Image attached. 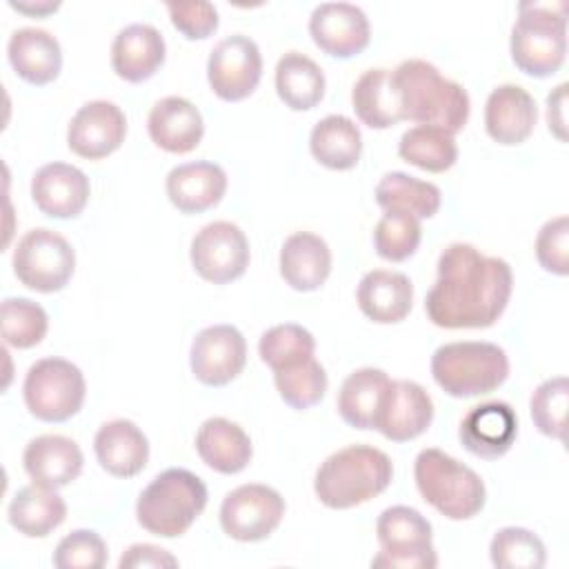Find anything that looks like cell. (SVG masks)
<instances>
[{
  "label": "cell",
  "mask_w": 569,
  "mask_h": 569,
  "mask_svg": "<svg viewBox=\"0 0 569 569\" xmlns=\"http://www.w3.org/2000/svg\"><path fill=\"white\" fill-rule=\"evenodd\" d=\"M511 60L533 78L553 76L567 56V4L522 2L511 29Z\"/></svg>",
  "instance_id": "6"
},
{
  "label": "cell",
  "mask_w": 569,
  "mask_h": 569,
  "mask_svg": "<svg viewBox=\"0 0 569 569\" xmlns=\"http://www.w3.org/2000/svg\"><path fill=\"white\" fill-rule=\"evenodd\" d=\"M311 156L327 169H353L362 153V136L358 124L340 113L318 120L309 136Z\"/></svg>",
  "instance_id": "32"
},
{
  "label": "cell",
  "mask_w": 569,
  "mask_h": 569,
  "mask_svg": "<svg viewBox=\"0 0 569 569\" xmlns=\"http://www.w3.org/2000/svg\"><path fill=\"white\" fill-rule=\"evenodd\" d=\"M107 558L104 540L91 529L71 531L53 551V565L58 569H102Z\"/></svg>",
  "instance_id": "43"
},
{
  "label": "cell",
  "mask_w": 569,
  "mask_h": 569,
  "mask_svg": "<svg viewBox=\"0 0 569 569\" xmlns=\"http://www.w3.org/2000/svg\"><path fill=\"white\" fill-rule=\"evenodd\" d=\"M7 58L13 71L36 87L53 82L62 69L60 42L38 27L16 29L7 44Z\"/></svg>",
  "instance_id": "26"
},
{
  "label": "cell",
  "mask_w": 569,
  "mask_h": 569,
  "mask_svg": "<svg viewBox=\"0 0 569 569\" xmlns=\"http://www.w3.org/2000/svg\"><path fill=\"white\" fill-rule=\"evenodd\" d=\"M196 451L207 467L218 473L231 476L249 465L253 456V445L249 433L240 425L216 416L207 418L200 425L196 433Z\"/></svg>",
  "instance_id": "29"
},
{
  "label": "cell",
  "mask_w": 569,
  "mask_h": 569,
  "mask_svg": "<svg viewBox=\"0 0 569 569\" xmlns=\"http://www.w3.org/2000/svg\"><path fill=\"white\" fill-rule=\"evenodd\" d=\"M173 27L189 40L209 38L218 29V9L207 0L167 2Z\"/></svg>",
  "instance_id": "45"
},
{
  "label": "cell",
  "mask_w": 569,
  "mask_h": 569,
  "mask_svg": "<svg viewBox=\"0 0 569 569\" xmlns=\"http://www.w3.org/2000/svg\"><path fill=\"white\" fill-rule=\"evenodd\" d=\"M9 525L27 538H44L67 518V505L56 489L27 485L16 491L7 509Z\"/></svg>",
  "instance_id": "30"
},
{
  "label": "cell",
  "mask_w": 569,
  "mask_h": 569,
  "mask_svg": "<svg viewBox=\"0 0 569 569\" xmlns=\"http://www.w3.org/2000/svg\"><path fill=\"white\" fill-rule=\"evenodd\" d=\"M273 382H276L280 398L291 409H298V411L318 405L329 385L325 367L316 358H309L300 365L273 371Z\"/></svg>",
  "instance_id": "40"
},
{
  "label": "cell",
  "mask_w": 569,
  "mask_h": 569,
  "mask_svg": "<svg viewBox=\"0 0 569 569\" xmlns=\"http://www.w3.org/2000/svg\"><path fill=\"white\" fill-rule=\"evenodd\" d=\"M189 258L200 278L213 284H227L247 271L249 240L238 224L216 220L193 236Z\"/></svg>",
  "instance_id": "12"
},
{
  "label": "cell",
  "mask_w": 569,
  "mask_h": 569,
  "mask_svg": "<svg viewBox=\"0 0 569 569\" xmlns=\"http://www.w3.org/2000/svg\"><path fill=\"white\" fill-rule=\"evenodd\" d=\"M167 196L182 213H202L216 207L227 191V173L209 160L184 162L167 173Z\"/></svg>",
  "instance_id": "24"
},
{
  "label": "cell",
  "mask_w": 569,
  "mask_h": 569,
  "mask_svg": "<svg viewBox=\"0 0 569 569\" xmlns=\"http://www.w3.org/2000/svg\"><path fill=\"white\" fill-rule=\"evenodd\" d=\"M513 273L507 260L453 242L438 258V278L425 298L427 318L442 329L491 327L511 298Z\"/></svg>",
  "instance_id": "1"
},
{
  "label": "cell",
  "mask_w": 569,
  "mask_h": 569,
  "mask_svg": "<svg viewBox=\"0 0 569 569\" xmlns=\"http://www.w3.org/2000/svg\"><path fill=\"white\" fill-rule=\"evenodd\" d=\"M120 569H144V567H151V569H164V567H178V560L162 547H156V545H149V542H138V545H131L120 562H118Z\"/></svg>",
  "instance_id": "46"
},
{
  "label": "cell",
  "mask_w": 569,
  "mask_h": 569,
  "mask_svg": "<svg viewBox=\"0 0 569 569\" xmlns=\"http://www.w3.org/2000/svg\"><path fill=\"white\" fill-rule=\"evenodd\" d=\"M569 407V380L565 376L549 378L536 387L529 400L531 420L540 433L562 440L567 427Z\"/></svg>",
  "instance_id": "42"
},
{
  "label": "cell",
  "mask_w": 569,
  "mask_h": 569,
  "mask_svg": "<svg viewBox=\"0 0 569 569\" xmlns=\"http://www.w3.org/2000/svg\"><path fill=\"white\" fill-rule=\"evenodd\" d=\"M193 376L207 387H224L247 365V342L233 325H211L196 333L189 351Z\"/></svg>",
  "instance_id": "14"
},
{
  "label": "cell",
  "mask_w": 569,
  "mask_h": 569,
  "mask_svg": "<svg viewBox=\"0 0 569 569\" xmlns=\"http://www.w3.org/2000/svg\"><path fill=\"white\" fill-rule=\"evenodd\" d=\"M436 385L453 398H473L496 391L509 376L502 347L480 340L440 345L431 356Z\"/></svg>",
  "instance_id": "7"
},
{
  "label": "cell",
  "mask_w": 569,
  "mask_h": 569,
  "mask_svg": "<svg viewBox=\"0 0 569 569\" xmlns=\"http://www.w3.org/2000/svg\"><path fill=\"white\" fill-rule=\"evenodd\" d=\"M262 78V56L249 36L233 33L222 38L209 53L207 80L211 91L227 100L238 102L249 98Z\"/></svg>",
  "instance_id": "13"
},
{
  "label": "cell",
  "mask_w": 569,
  "mask_h": 569,
  "mask_svg": "<svg viewBox=\"0 0 569 569\" xmlns=\"http://www.w3.org/2000/svg\"><path fill=\"white\" fill-rule=\"evenodd\" d=\"M391 378L382 369L362 367L349 373L338 391V413L353 429H376Z\"/></svg>",
  "instance_id": "31"
},
{
  "label": "cell",
  "mask_w": 569,
  "mask_h": 569,
  "mask_svg": "<svg viewBox=\"0 0 569 569\" xmlns=\"http://www.w3.org/2000/svg\"><path fill=\"white\" fill-rule=\"evenodd\" d=\"M89 178L73 164L49 162L31 178V198L49 218H76L89 202Z\"/></svg>",
  "instance_id": "19"
},
{
  "label": "cell",
  "mask_w": 569,
  "mask_h": 569,
  "mask_svg": "<svg viewBox=\"0 0 569 569\" xmlns=\"http://www.w3.org/2000/svg\"><path fill=\"white\" fill-rule=\"evenodd\" d=\"M491 565L498 569H540L547 562L542 540L525 527H502L489 545Z\"/></svg>",
  "instance_id": "39"
},
{
  "label": "cell",
  "mask_w": 569,
  "mask_h": 569,
  "mask_svg": "<svg viewBox=\"0 0 569 569\" xmlns=\"http://www.w3.org/2000/svg\"><path fill=\"white\" fill-rule=\"evenodd\" d=\"M2 340L16 349H31L42 342L49 329L47 311L29 298H4L0 307Z\"/></svg>",
  "instance_id": "38"
},
{
  "label": "cell",
  "mask_w": 569,
  "mask_h": 569,
  "mask_svg": "<svg viewBox=\"0 0 569 569\" xmlns=\"http://www.w3.org/2000/svg\"><path fill=\"white\" fill-rule=\"evenodd\" d=\"M313 351H316L313 336L302 325H296V322H284L267 329L258 342V353L262 362L271 367V371L300 365L313 358Z\"/></svg>",
  "instance_id": "37"
},
{
  "label": "cell",
  "mask_w": 569,
  "mask_h": 569,
  "mask_svg": "<svg viewBox=\"0 0 569 569\" xmlns=\"http://www.w3.org/2000/svg\"><path fill=\"white\" fill-rule=\"evenodd\" d=\"M442 193L433 182L402 171H389L376 184V202L385 211H402L413 218H431L440 209Z\"/></svg>",
  "instance_id": "35"
},
{
  "label": "cell",
  "mask_w": 569,
  "mask_h": 569,
  "mask_svg": "<svg viewBox=\"0 0 569 569\" xmlns=\"http://www.w3.org/2000/svg\"><path fill=\"white\" fill-rule=\"evenodd\" d=\"M13 9L22 11V13H36V16H44V13H51L60 7V2H36V4H29V2H9Z\"/></svg>",
  "instance_id": "48"
},
{
  "label": "cell",
  "mask_w": 569,
  "mask_h": 569,
  "mask_svg": "<svg viewBox=\"0 0 569 569\" xmlns=\"http://www.w3.org/2000/svg\"><path fill=\"white\" fill-rule=\"evenodd\" d=\"M433 420L431 396L413 380H391L376 429L393 442H407L427 431Z\"/></svg>",
  "instance_id": "17"
},
{
  "label": "cell",
  "mask_w": 569,
  "mask_h": 569,
  "mask_svg": "<svg viewBox=\"0 0 569 569\" xmlns=\"http://www.w3.org/2000/svg\"><path fill=\"white\" fill-rule=\"evenodd\" d=\"M147 129L156 147L169 153H189L202 140L204 120L198 107L187 98L167 96L151 107Z\"/></svg>",
  "instance_id": "23"
},
{
  "label": "cell",
  "mask_w": 569,
  "mask_h": 569,
  "mask_svg": "<svg viewBox=\"0 0 569 569\" xmlns=\"http://www.w3.org/2000/svg\"><path fill=\"white\" fill-rule=\"evenodd\" d=\"M164 38L147 22H133L118 31L111 44V67L127 82L149 80L164 62Z\"/></svg>",
  "instance_id": "22"
},
{
  "label": "cell",
  "mask_w": 569,
  "mask_h": 569,
  "mask_svg": "<svg viewBox=\"0 0 569 569\" xmlns=\"http://www.w3.org/2000/svg\"><path fill=\"white\" fill-rule=\"evenodd\" d=\"M398 153L405 162L431 173H442L458 160L453 133L431 124L407 129L398 142Z\"/></svg>",
  "instance_id": "36"
},
{
  "label": "cell",
  "mask_w": 569,
  "mask_h": 569,
  "mask_svg": "<svg viewBox=\"0 0 569 569\" xmlns=\"http://www.w3.org/2000/svg\"><path fill=\"white\" fill-rule=\"evenodd\" d=\"M420 220L402 211H385L373 229V249L389 262L411 258L420 244Z\"/></svg>",
  "instance_id": "41"
},
{
  "label": "cell",
  "mask_w": 569,
  "mask_h": 569,
  "mask_svg": "<svg viewBox=\"0 0 569 569\" xmlns=\"http://www.w3.org/2000/svg\"><path fill=\"white\" fill-rule=\"evenodd\" d=\"M413 478L422 500L449 520H469L485 507L482 478L442 449H422L413 462Z\"/></svg>",
  "instance_id": "5"
},
{
  "label": "cell",
  "mask_w": 569,
  "mask_h": 569,
  "mask_svg": "<svg viewBox=\"0 0 569 569\" xmlns=\"http://www.w3.org/2000/svg\"><path fill=\"white\" fill-rule=\"evenodd\" d=\"M536 258L540 267L556 276L569 273V218L547 220L536 236Z\"/></svg>",
  "instance_id": "44"
},
{
  "label": "cell",
  "mask_w": 569,
  "mask_h": 569,
  "mask_svg": "<svg viewBox=\"0 0 569 569\" xmlns=\"http://www.w3.org/2000/svg\"><path fill=\"white\" fill-rule=\"evenodd\" d=\"M204 482L182 467L158 473L138 496L136 518L142 529L160 538L182 536L207 507Z\"/></svg>",
  "instance_id": "4"
},
{
  "label": "cell",
  "mask_w": 569,
  "mask_h": 569,
  "mask_svg": "<svg viewBox=\"0 0 569 569\" xmlns=\"http://www.w3.org/2000/svg\"><path fill=\"white\" fill-rule=\"evenodd\" d=\"M565 104H567V82L558 84L549 96H547V122H549V131H553L556 138L567 140L565 127Z\"/></svg>",
  "instance_id": "47"
},
{
  "label": "cell",
  "mask_w": 569,
  "mask_h": 569,
  "mask_svg": "<svg viewBox=\"0 0 569 569\" xmlns=\"http://www.w3.org/2000/svg\"><path fill=\"white\" fill-rule=\"evenodd\" d=\"M100 467L116 478L138 476L149 460V440L142 429L124 418L104 422L93 438Z\"/></svg>",
  "instance_id": "25"
},
{
  "label": "cell",
  "mask_w": 569,
  "mask_h": 569,
  "mask_svg": "<svg viewBox=\"0 0 569 569\" xmlns=\"http://www.w3.org/2000/svg\"><path fill=\"white\" fill-rule=\"evenodd\" d=\"M518 433V418L516 411L500 400L482 402L471 407L458 429V438L462 447L487 460H496L505 456Z\"/></svg>",
  "instance_id": "18"
},
{
  "label": "cell",
  "mask_w": 569,
  "mask_h": 569,
  "mask_svg": "<svg viewBox=\"0 0 569 569\" xmlns=\"http://www.w3.org/2000/svg\"><path fill=\"white\" fill-rule=\"evenodd\" d=\"M22 396L29 413L38 420L64 422L82 409L87 382L73 362L51 356L29 367Z\"/></svg>",
  "instance_id": "9"
},
{
  "label": "cell",
  "mask_w": 569,
  "mask_h": 569,
  "mask_svg": "<svg viewBox=\"0 0 569 569\" xmlns=\"http://www.w3.org/2000/svg\"><path fill=\"white\" fill-rule=\"evenodd\" d=\"M405 120L440 127L458 133L471 111L469 93L462 84L445 78L436 64L409 58L391 71Z\"/></svg>",
  "instance_id": "2"
},
{
  "label": "cell",
  "mask_w": 569,
  "mask_h": 569,
  "mask_svg": "<svg viewBox=\"0 0 569 569\" xmlns=\"http://www.w3.org/2000/svg\"><path fill=\"white\" fill-rule=\"evenodd\" d=\"M127 136V118L111 100L84 102L67 129L69 149L87 160H100L113 153Z\"/></svg>",
  "instance_id": "15"
},
{
  "label": "cell",
  "mask_w": 569,
  "mask_h": 569,
  "mask_svg": "<svg viewBox=\"0 0 569 569\" xmlns=\"http://www.w3.org/2000/svg\"><path fill=\"white\" fill-rule=\"evenodd\" d=\"M13 273L33 291L53 293L64 289L76 269V251L69 240L51 229L27 231L13 249Z\"/></svg>",
  "instance_id": "10"
},
{
  "label": "cell",
  "mask_w": 569,
  "mask_h": 569,
  "mask_svg": "<svg viewBox=\"0 0 569 569\" xmlns=\"http://www.w3.org/2000/svg\"><path fill=\"white\" fill-rule=\"evenodd\" d=\"M284 516V498L267 485L249 482L229 491L220 505V527L238 542L269 538Z\"/></svg>",
  "instance_id": "11"
},
{
  "label": "cell",
  "mask_w": 569,
  "mask_h": 569,
  "mask_svg": "<svg viewBox=\"0 0 569 569\" xmlns=\"http://www.w3.org/2000/svg\"><path fill=\"white\" fill-rule=\"evenodd\" d=\"M376 536L380 551L371 558L378 569H433L438 565L431 545V522L413 507L393 505L378 516Z\"/></svg>",
  "instance_id": "8"
},
{
  "label": "cell",
  "mask_w": 569,
  "mask_h": 569,
  "mask_svg": "<svg viewBox=\"0 0 569 569\" xmlns=\"http://www.w3.org/2000/svg\"><path fill=\"white\" fill-rule=\"evenodd\" d=\"M393 478L391 458L371 445L338 449L318 467L313 491L329 509H351L382 493Z\"/></svg>",
  "instance_id": "3"
},
{
  "label": "cell",
  "mask_w": 569,
  "mask_h": 569,
  "mask_svg": "<svg viewBox=\"0 0 569 569\" xmlns=\"http://www.w3.org/2000/svg\"><path fill=\"white\" fill-rule=\"evenodd\" d=\"M309 33L325 53L351 58L367 49L371 27L367 13L351 2H322L311 11Z\"/></svg>",
  "instance_id": "16"
},
{
  "label": "cell",
  "mask_w": 569,
  "mask_h": 569,
  "mask_svg": "<svg viewBox=\"0 0 569 569\" xmlns=\"http://www.w3.org/2000/svg\"><path fill=\"white\" fill-rule=\"evenodd\" d=\"M351 104L362 124L371 129H389L402 118L398 91L389 69H367L351 89Z\"/></svg>",
  "instance_id": "33"
},
{
  "label": "cell",
  "mask_w": 569,
  "mask_h": 569,
  "mask_svg": "<svg viewBox=\"0 0 569 569\" xmlns=\"http://www.w3.org/2000/svg\"><path fill=\"white\" fill-rule=\"evenodd\" d=\"M331 271L329 244L311 233L296 231L280 247V276L296 291H316Z\"/></svg>",
  "instance_id": "28"
},
{
  "label": "cell",
  "mask_w": 569,
  "mask_h": 569,
  "mask_svg": "<svg viewBox=\"0 0 569 569\" xmlns=\"http://www.w3.org/2000/svg\"><path fill=\"white\" fill-rule=\"evenodd\" d=\"M538 107L527 89L520 84L496 87L485 104V129L505 147L525 142L536 127Z\"/></svg>",
  "instance_id": "20"
},
{
  "label": "cell",
  "mask_w": 569,
  "mask_h": 569,
  "mask_svg": "<svg viewBox=\"0 0 569 569\" xmlns=\"http://www.w3.org/2000/svg\"><path fill=\"white\" fill-rule=\"evenodd\" d=\"M360 311L378 322L393 325L409 316L413 305V284L400 271L373 269L367 271L356 291Z\"/></svg>",
  "instance_id": "27"
},
{
  "label": "cell",
  "mask_w": 569,
  "mask_h": 569,
  "mask_svg": "<svg viewBox=\"0 0 569 569\" xmlns=\"http://www.w3.org/2000/svg\"><path fill=\"white\" fill-rule=\"evenodd\" d=\"M22 465L36 485L60 489L80 476L84 456L71 438L44 433L29 440L22 453Z\"/></svg>",
  "instance_id": "21"
},
{
  "label": "cell",
  "mask_w": 569,
  "mask_h": 569,
  "mask_svg": "<svg viewBox=\"0 0 569 569\" xmlns=\"http://www.w3.org/2000/svg\"><path fill=\"white\" fill-rule=\"evenodd\" d=\"M276 91L289 109L309 111L325 96V73L309 56L287 51L276 64Z\"/></svg>",
  "instance_id": "34"
}]
</instances>
